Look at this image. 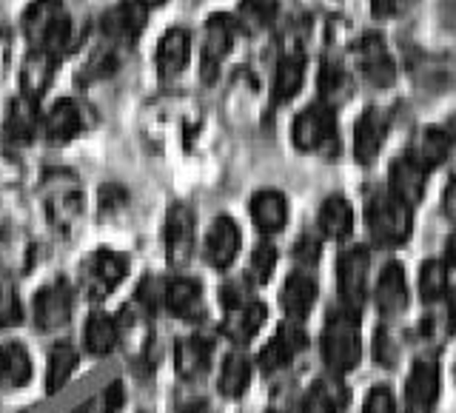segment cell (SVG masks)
Returning <instances> with one entry per match:
<instances>
[{
	"label": "cell",
	"instance_id": "6da1fadb",
	"mask_svg": "<svg viewBox=\"0 0 456 413\" xmlns=\"http://www.w3.org/2000/svg\"><path fill=\"white\" fill-rule=\"evenodd\" d=\"M322 356L331 370L346 374L360 365L362 356V336H360V322H356V311L339 308L334 311L325 322L322 331Z\"/></svg>",
	"mask_w": 456,
	"mask_h": 413
},
{
	"label": "cell",
	"instance_id": "7a4b0ae2",
	"mask_svg": "<svg viewBox=\"0 0 456 413\" xmlns=\"http://www.w3.org/2000/svg\"><path fill=\"white\" fill-rule=\"evenodd\" d=\"M23 28L32 49H43L63 57L71 37V18L61 0H37V4L28 6Z\"/></svg>",
	"mask_w": 456,
	"mask_h": 413
},
{
	"label": "cell",
	"instance_id": "3957f363",
	"mask_svg": "<svg viewBox=\"0 0 456 413\" xmlns=\"http://www.w3.org/2000/svg\"><path fill=\"white\" fill-rule=\"evenodd\" d=\"M365 220H368L370 234L379 242H385V246H403L413 228L411 206L403 203L399 197H394L391 191L374 194L368 199Z\"/></svg>",
	"mask_w": 456,
	"mask_h": 413
},
{
	"label": "cell",
	"instance_id": "277c9868",
	"mask_svg": "<svg viewBox=\"0 0 456 413\" xmlns=\"http://www.w3.org/2000/svg\"><path fill=\"white\" fill-rule=\"evenodd\" d=\"M128 274V256L111 248H100L94 251L83 265V291L92 299H103L109 296Z\"/></svg>",
	"mask_w": 456,
	"mask_h": 413
},
{
	"label": "cell",
	"instance_id": "5b68a950",
	"mask_svg": "<svg viewBox=\"0 0 456 413\" xmlns=\"http://www.w3.org/2000/svg\"><path fill=\"white\" fill-rule=\"evenodd\" d=\"M291 140L299 151H325L331 149V142L337 140V123H334V111L314 103L297 114L294 128H291Z\"/></svg>",
	"mask_w": 456,
	"mask_h": 413
},
{
	"label": "cell",
	"instance_id": "8992f818",
	"mask_svg": "<svg viewBox=\"0 0 456 413\" xmlns=\"http://www.w3.org/2000/svg\"><path fill=\"white\" fill-rule=\"evenodd\" d=\"M43 203H46L49 220L61 228L71 231L83 217V191L71 177H49L43 185Z\"/></svg>",
	"mask_w": 456,
	"mask_h": 413
},
{
	"label": "cell",
	"instance_id": "52a82bcc",
	"mask_svg": "<svg viewBox=\"0 0 456 413\" xmlns=\"http://www.w3.org/2000/svg\"><path fill=\"white\" fill-rule=\"evenodd\" d=\"M337 285H339L342 308L360 311V305L365 303V291H368V251L362 246L346 248L339 254Z\"/></svg>",
	"mask_w": 456,
	"mask_h": 413
},
{
	"label": "cell",
	"instance_id": "ba28073f",
	"mask_svg": "<svg viewBox=\"0 0 456 413\" xmlns=\"http://www.w3.org/2000/svg\"><path fill=\"white\" fill-rule=\"evenodd\" d=\"M194 211L185 203H175L166 214V228H163V242H166V256L175 268H183L194 254Z\"/></svg>",
	"mask_w": 456,
	"mask_h": 413
},
{
	"label": "cell",
	"instance_id": "9c48e42d",
	"mask_svg": "<svg viewBox=\"0 0 456 413\" xmlns=\"http://www.w3.org/2000/svg\"><path fill=\"white\" fill-rule=\"evenodd\" d=\"M32 317L40 331H61L71 320V288L66 279H52L35 294Z\"/></svg>",
	"mask_w": 456,
	"mask_h": 413
},
{
	"label": "cell",
	"instance_id": "30bf717a",
	"mask_svg": "<svg viewBox=\"0 0 456 413\" xmlns=\"http://www.w3.org/2000/svg\"><path fill=\"white\" fill-rule=\"evenodd\" d=\"M142 26H146V6H142L140 0H123V4L109 9L103 14V20H100L103 37L111 46H132L140 37Z\"/></svg>",
	"mask_w": 456,
	"mask_h": 413
},
{
	"label": "cell",
	"instance_id": "8fae6325",
	"mask_svg": "<svg viewBox=\"0 0 456 413\" xmlns=\"http://www.w3.org/2000/svg\"><path fill=\"white\" fill-rule=\"evenodd\" d=\"M234 20L228 14H214L206 23V37H203V80H214L234 46Z\"/></svg>",
	"mask_w": 456,
	"mask_h": 413
},
{
	"label": "cell",
	"instance_id": "7c38bea8",
	"mask_svg": "<svg viewBox=\"0 0 456 413\" xmlns=\"http://www.w3.org/2000/svg\"><path fill=\"white\" fill-rule=\"evenodd\" d=\"M86 126V117L77 103L71 100H57L46 111V117H40V137L52 142V146H63V142L75 140Z\"/></svg>",
	"mask_w": 456,
	"mask_h": 413
},
{
	"label": "cell",
	"instance_id": "4fadbf2b",
	"mask_svg": "<svg viewBox=\"0 0 456 413\" xmlns=\"http://www.w3.org/2000/svg\"><path fill=\"white\" fill-rule=\"evenodd\" d=\"M163 303L183 322H200L206 317L203 288L191 277H177L163 288Z\"/></svg>",
	"mask_w": 456,
	"mask_h": 413
},
{
	"label": "cell",
	"instance_id": "5bb4252c",
	"mask_svg": "<svg viewBox=\"0 0 456 413\" xmlns=\"http://www.w3.org/2000/svg\"><path fill=\"white\" fill-rule=\"evenodd\" d=\"M242 246V237H240V228L232 217H217L208 228V237H206V260L211 268H228L240 254Z\"/></svg>",
	"mask_w": 456,
	"mask_h": 413
},
{
	"label": "cell",
	"instance_id": "9a60e30c",
	"mask_svg": "<svg viewBox=\"0 0 456 413\" xmlns=\"http://www.w3.org/2000/svg\"><path fill=\"white\" fill-rule=\"evenodd\" d=\"M388 137V117L379 109H368L354 128V157L362 166L374 163Z\"/></svg>",
	"mask_w": 456,
	"mask_h": 413
},
{
	"label": "cell",
	"instance_id": "2e32d148",
	"mask_svg": "<svg viewBox=\"0 0 456 413\" xmlns=\"http://www.w3.org/2000/svg\"><path fill=\"white\" fill-rule=\"evenodd\" d=\"M305 348V334L303 328H299L294 320L280 325V331L274 334V339L268 342V345L260 351V368L265 374H274V370L285 368L294 356Z\"/></svg>",
	"mask_w": 456,
	"mask_h": 413
},
{
	"label": "cell",
	"instance_id": "e0dca14e",
	"mask_svg": "<svg viewBox=\"0 0 456 413\" xmlns=\"http://www.w3.org/2000/svg\"><path fill=\"white\" fill-rule=\"evenodd\" d=\"M405 399L413 410L428 413L439 399V368L431 360L413 362L408 382H405Z\"/></svg>",
	"mask_w": 456,
	"mask_h": 413
},
{
	"label": "cell",
	"instance_id": "ac0fdd59",
	"mask_svg": "<svg viewBox=\"0 0 456 413\" xmlns=\"http://www.w3.org/2000/svg\"><path fill=\"white\" fill-rule=\"evenodd\" d=\"M360 69L368 83L374 85H391L396 80V66L388 46L382 43V37L368 35L360 43Z\"/></svg>",
	"mask_w": 456,
	"mask_h": 413
},
{
	"label": "cell",
	"instance_id": "d6986e66",
	"mask_svg": "<svg viewBox=\"0 0 456 413\" xmlns=\"http://www.w3.org/2000/svg\"><path fill=\"white\" fill-rule=\"evenodd\" d=\"M425 180H428V171L413 163L408 154L391 163L388 185H391V194L403 199V203H408V206L419 203L425 197Z\"/></svg>",
	"mask_w": 456,
	"mask_h": 413
},
{
	"label": "cell",
	"instance_id": "ffe728a7",
	"mask_svg": "<svg viewBox=\"0 0 456 413\" xmlns=\"http://www.w3.org/2000/svg\"><path fill=\"white\" fill-rule=\"evenodd\" d=\"M191 57V35L183 26H171L163 35V40L157 43V71L163 77H175L189 66Z\"/></svg>",
	"mask_w": 456,
	"mask_h": 413
},
{
	"label": "cell",
	"instance_id": "44dd1931",
	"mask_svg": "<svg viewBox=\"0 0 456 413\" xmlns=\"http://www.w3.org/2000/svg\"><path fill=\"white\" fill-rule=\"evenodd\" d=\"M314 303H317V282H314L311 274H303V271H297L289 279H285L282 291H280V305L285 311V317L299 322L305 320Z\"/></svg>",
	"mask_w": 456,
	"mask_h": 413
},
{
	"label": "cell",
	"instance_id": "7402d4cb",
	"mask_svg": "<svg viewBox=\"0 0 456 413\" xmlns=\"http://www.w3.org/2000/svg\"><path fill=\"white\" fill-rule=\"evenodd\" d=\"M408 305V285H405V271L399 263H391L382 268L379 282H377V308L385 317H399Z\"/></svg>",
	"mask_w": 456,
	"mask_h": 413
},
{
	"label": "cell",
	"instance_id": "603a6c76",
	"mask_svg": "<svg viewBox=\"0 0 456 413\" xmlns=\"http://www.w3.org/2000/svg\"><path fill=\"white\" fill-rule=\"evenodd\" d=\"M57 63H61V57L52 54V52H43V49L28 52L26 63H23V71H20V89H23V94L37 100L43 92H46L49 85H52V80H54Z\"/></svg>",
	"mask_w": 456,
	"mask_h": 413
},
{
	"label": "cell",
	"instance_id": "cb8c5ba5",
	"mask_svg": "<svg viewBox=\"0 0 456 413\" xmlns=\"http://www.w3.org/2000/svg\"><path fill=\"white\" fill-rule=\"evenodd\" d=\"M251 217L263 234H277L289 223V199L280 191H256L251 197Z\"/></svg>",
	"mask_w": 456,
	"mask_h": 413
},
{
	"label": "cell",
	"instance_id": "d4e9b609",
	"mask_svg": "<svg viewBox=\"0 0 456 413\" xmlns=\"http://www.w3.org/2000/svg\"><path fill=\"white\" fill-rule=\"evenodd\" d=\"M263 322H265V305L256 303V299H248V303H242L237 308H228L223 331L232 342L242 345V342H248L260 334Z\"/></svg>",
	"mask_w": 456,
	"mask_h": 413
},
{
	"label": "cell",
	"instance_id": "484cf974",
	"mask_svg": "<svg viewBox=\"0 0 456 413\" xmlns=\"http://www.w3.org/2000/svg\"><path fill=\"white\" fill-rule=\"evenodd\" d=\"M32 379V356L20 342L0 345V391H18Z\"/></svg>",
	"mask_w": 456,
	"mask_h": 413
},
{
	"label": "cell",
	"instance_id": "4316f807",
	"mask_svg": "<svg viewBox=\"0 0 456 413\" xmlns=\"http://www.w3.org/2000/svg\"><path fill=\"white\" fill-rule=\"evenodd\" d=\"M37 132H40L37 100L28 94L14 97L6 109V137L14 142H28Z\"/></svg>",
	"mask_w": 456,
	"mask_h": 413
},
{
	"label": "cell",
	"instance_id": "83f0119b",
	"mask_svg": "<svg viewBox=\"0 0 456 413\" xmlns=\"http://www.w3.org/2000/svg\"><path fill=\"white\" fill-rule=\"evenodd\" d=\"M208 362H211V348L206 339H200V336L177 339L175 368L180 379H200L208 370Z\"/></svg>",
	"mask_w": 456,
	"mask_h": 413
},
{
	"label": "cell",
	"instance_id": "f1b7e54d",
	"mask_svg": "<svg viewBox=\"0 0 456 413\" xmlns=\"http://www.w3.org/2000/svg\"><path fill=\"white\" fill-rule=\"evenodd\" d=\"M448 149H451V140H448L445 132H442V128H422V132L411 140V146H408L405 154L417 166H422L425 171H431V168H436L442 160H445Z\"/></svg>",
	"mask_w": 456,
	"mask_h": 413
},
{
	"label": "cell",
	"instance_id": "f546056e",
	"mask_svg": "<svg viewBox=\"0 0 456 413\" xmlns=\"http://www.w3.org/2000/svg\"><path fill=\"white\" fill-rule=\"evenodd\" d=\"M83 342H86V351L92 356H106L114 351V345L120 342V325L114 317L103 311H94L89 320L83 325Z\"/></svg>",
	"mask_w": 456,
	"mask_h": 413
},
{
	"label": "cell",
	"instance_id": "4dcf8cb0",
	"mask_svg": "<svg viewBox=\"0 0 456 413\" xmlns=\"http://www.w3.org/2000/svg\"><path fill=\"white\" fill-rule=\"evenodd\" d=\"M303 77H305V61L303 54H285L277 63V75H274V103H289V100L303 89Z\"/></svg>",
	"mask_w": 456,
	"mask_h": 413
},
{
	"label": "cell",
	"instance_id": "1f68e13d",
	"mask_svg": "<svg viewBox=\"0 0 456 413\" xmlns=\"http://www.w3.org/2000/svg\"><path fill=\"white\" fill-rule=\"evenodd\" d=\"M248 385H251V360L240 351L228 353L220 370V393L228 399H240L248 391Z\"/></svg>",
	"mask_w": 456,
	"mask_h": 413
},
{
	"label": "cell",
	"instance_id": "d6a6232c",
	"mask_svg": "<svg viewBox=\"0 0 456 413\" xmlns=\"http://www.w3.org/2000/svg\"><path fill=\"white\" fill-rule=\"evenodd\" d=\"M320 228L325 237L331 239H346L354 228V211L342 197H328L320 208Z\"/></svg>",
	"mask_w": 456,
	"mask_h": 413
},
{
	"label": "cell",
	"instance_id": "836d02e7",
	"mask_svg": "<svg viewBox=\"0 0 456 413\" xmlns=\"http://www.w3.org/2000/svg\"><path fill=\"white\" fill-rule=\"evenodd\" d=\"M77 368V351L69 342H57V345L49 351V368H46V388L49 393H57L63 385L71 379Z\"/></svg>",
	"mask_w": 456,
	"mask_h": 413
},
{
	"label": "cell",
	"instance_id": "e575fe53",
	"mask_svg": "<svg viewBox=\"0 0 456 413\" xmlns=\"http://www.w3.org/2000/svg\"><path fill=\"white\" fill-rule=\"evenodd\" d=\"M445 288H448L445 263L428 260L419 268V294H422V299H425V303H436L439 296H445Z\"/></svg>",
	"mask_w": 456,
	"mask_h": 413
},
{
	"label": "cell",
	"instance_id": "d590c367",
	"mask_svg": "<svg viewBox=\"0 0 456 413\" xmlns=\"http://www.w3.org/2000/svg\"><path fill=\"white\" fill-rule=\"evenodd\" d=\"M274 268H277V251H274V246L260 242V246H256L254 254H251L248 274L254 277V282H268L271 274H274Z\"/></svg>",
	"mask_w": 456,
	"mask_h": 413
},
{
	"label": "cell",
	"instance_id": "8d00e7d4",
	"mask_svg": "<svg viewBox=\"0 0 456 413\" xmlns=\"http://www.w3.org/2000/svg\"><path fill=\"white\" fill-rule=\"evenodd\" d=\"M23 177H26L23 160L9 146H4V142H0V189H12V185H20Z\"/></svg>",
	"mask_w": 456,
	"mask_h": 413
},
{
	"label": "cell",
	"instance_id": "74e56055",
	"mask_svg": "<svg viewBox=\"0 0 456 413\" xmlns=\"http://www.w3.org/2000/svg\"><path fill=\"white\" fill-rule=\"evenodd\" d=\"M23 320V305L18 291L9 282H0V328H14Z\"/></svg>",
	"mask_w": 456,
	"mask_h": 413
},
{
	"label": "cell",
	"instance_id": "f35d334b",
	"mask_svg": "<svg viewBox=\"0 0 456 413\" xmlns=\"http://www.w3.org/2000/svg\"><path fill=\"white\" fill-rule=\"evenodd\" d=\"M394 410H396L394 393L385 388V385H377V388L368 393L365 405H362V413H394Z\"/></svg>",
	"mask_w": 456,
	"mask_h": 413
},
{
	"label": "cell",
	"instance_id": "ab89813d",
	"mask_svg": "<svg viewBox=\"0 0 456 413\" xmlns=\"http://www.w3.org/2000/svg\"><path fill=\"white\" fill-rule=\"evenodd\" d=\"M248 299H254V296H251L246 282H228L225 288H223V305H225V311L228 308H237L242 303H248Z\"/></svg>",
	"mask_w": 456,
	"mask_h": 413
},
{
	"label": "cell",
	"instance_id": "60d3db41",
	"mask_svg": "<svg viewBox=\"0 0 456 413\" xmlns=\"http://www.w3.org/2000/svg\"><path fill=\"white\" fill-rule=\"evenodd\" d=\"M396 345L391 342V336H388V331H379L377 334V342H374V356L377 360L385 365V368H391L394 365V360H396Z\"/></svg>",
	"mask_w": 456,
	"mask_h": 413
},
{
	"label": "cell",
	"instance_id": "b9f144b4",
	"mask_svg": "<svg viewBox=\"0 0 456 413\" xmlns=\"http://www.w3.org/2000/svg\"><path fill=\"white\" fill-rule=\"evenodd\" d=\"M103 413H114V410H120L123 402H126V388H123V382H111L106 385V391H103Z\"/></svg>",
	"mask_w": 456,
	"mask_h": 413
},
{
	"label": "cell",
	"instance_id": "7bdbcfd3",
	"mask_svg": "<svg viewBox=\"0 0 456 413\" xmlns=\"http://www.w3.org/2000/svg\"><path fill=\"white\" fill-rule=\"evenodd\" d=\"M339 83H342V71L337 66H322V75H320V89L322 94H337L339 89Z\"/></svg>",
	"mask_w": 456,
	"mask_h": 413
},
{
	"label": "cell",
	"instance_id": "ee69618b",
	"mask_svg": "<svg viewBox=\"0 0 456 413\" xmlns=\"http://www.w3.org/2000/svg\"><path fill=\"white\" fill-rule=\"evenodd\" d=\"M246 12L263 23L271 18V12H274V0H246Z\"/></svg>",
	"mask_w": 456,
	"mask_h": 413
},
{
	"label": "cell",
	"instance_id": "f6af8a7d",
	"mask_svg": "<svg viewBox=\"0 0 456 413\" xmlns=\"http://www.w3.org/2000/svg\"><path fill=\"white\" fill-rule=\"evenodd\" d=\"M399 6H403V0H374V14H394Z\"/></svg>",
	"mask_w": 456,
	"mask_h": 413
},
{
	"label": "cell",
	"instance_id": "bcb514c9",
	"mask_svg": "<svg viewBox=\"0 0 456 413\" xmlns=\"http://www.w3.org/2000/svg\"><path fill=\"white\" fill-rule=\"evenodd\" d=\"M445 211L456 220V180L451 182V189L445 191Z\"/></svg>",
	"mask_w": 456,
	"mask_h": 413
},
{
	"label": "cell",
	"instance_id": "7dc6e473",
	"mask_svg": "<svg viewBox=\"0 0 456 413\" xmlns=\"http://www.w3.org/2000/svg\"><path fill=\"white\" fill-rule=\"evenodd\" d=\"M445 260H448V265H456V231L448 237V246H445Z\"/></svg>",
	"mask_w": 456,
	"mask_h": 413
},
{
	"label": "cell",
	"instance_id": "c3c4849f",
	"mask_svg": "<svg viewBox=\"0 0 456 413\" xmlns=\"http://www.w3.org/2000/svg\"><path fill=\"white\" fill-rule=\"evenodd\" d=\"M448 313H451V320L456 322V288L448 294Z\"/></svg>",
	"mask_w": 456,
	"mask_h": 413
},
{
	"label": "cell",
	"instance_id": "681fc988",
	"mask_svg": "<svg viewBox=\"0 0 456 413\" xmlns=\"http://www.w3.org/2000/svg\"><path fill=\"white\" fill-rule=\"evenodd\" d=\"M140 4H142V6H146V9H154V6H163V4H166V0H140Z\"/></svg>",
	"mask_w": 456,
	"mask_h": 413
},
{
	"label": "cell",
	"instance_id": "f907efd6",
	"mask_svg": "<svg viewBox=\"0 0 456 413\" xmlns=\"http://www.w3.org/2000/svg\"><path fill=\"white\" fill-rule=\"evenodd\" d=\"M71 413H89V410H86V408H77V410H71Z\"/></svg>",
	"mask_w": 456,
	"mask_h": 413
},
{
	"label": "cell",
	"instance_id": "816d5d0a",
	"mask_svg": "<svg viewBox=\"0 0 456 413\" xmlns=\"http://www.w3.org/2000/svg\"><path fill=\"white\" fill-rule=\"evenodd\" d=\"M142 413H149V410H142Z\"/></svg>",
	"mask_w": 456,
	"mask_h": 413
},
{
	"label": "cell",
	"instance_id": "f5cc1de1",
	"mask_svg": "<svg viewBox=\"0 0 456 413\" xmlns=\"http://www.w3.org/2000/svg\"><path fill=\"white\" fill-rule=\"evenodd\" d=\"M271 413H274V410H271Z\"/></svg>",
	"mask_w": 456,
	"mask_h": 413
}]
</instances>
